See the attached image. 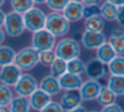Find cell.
<instances>
[{
    "label": "cell",
    "instance_id": "obj_1",
    "mask_svg": "<svg viewBox=\"0 0 124 112\" xmlns=\"http://www.w3.org/2000/svg\"><path fill=\"white\" fill-rule=\"evenodd\" d=\"M45 29L56 38L62 37L69 32L70 23L61 12H50L46 15Z\"/></svg>",
    "mask_w": 124,
    "mask_h": 112
},
{
    "label": "cell",
    "instance_id": "obj_2",
    "mask_svg": "<svg viewBox=\"0 0 124 112\" xmlns=\"http://www.w3.org/2000/svg\"><path fill=\"white\" fill-rule=\"evenodd\" d=\"M53 51L56 57L68 62L71 59L79 57L81 53V47L76 40L65 37L56 43Z\"/></svg>",
    "mask_w": 124,
    "mask_h": 112
},
{
    "label": "cell",
    "instance_id": "obj_3",
    "mask_svg": "<svg viewBox=\"0 0 124 112\" xmlns=\"http://www.w3.org/2000/svg\"><path fill=\"white\" fill-rule=\"evenodd\" d=\"M14 64L21 72H29L39 64V52L32 46H25L16 52Z\"/></svg>",
    "mask_w": 124,
    "mask_h": 112
},
{
    "label": "cell",
    "instance_id": "obj_4",
    "mask_svg": "<svg viewBox=\"0 0 124 112\" xmlns=\"http://www.w3.org/2000/svg\"><path fill=\"white\" fill-rule=\"evenodd\" d=\"M22 16L26 30L34 33L45 28L46 14L39 7L33 6Z\"/></svg>",
    "mask_w": 124,
    "mask_h": 112
},
{
    "label": "cell",
    "instance_id": "obj_5",
    "mask_svg": "<svg viewBox=\"0 0 124 112\" xmlns=\"http://www.w3.org/2000/svg\"><path fill=\"white\" fill-rule=\"evenodd\" d=\"M3 28L6 35L9 37H20L25 30L22 15L15 11L7 13Z\"/></svg>",
    "mask_w": 124,
    "mask_h": 112
},
{
    "label": "cell",
    "instance_id": "obj_6",
    "mask_svg": "<svg viewBox=\"0 0 124 112\" xmlns=\"http://www.w3.org/2000/svg\"><path fill=\"white\" fill-rule=\"evenodd\" d=\"M56 43H57L56 37L52 36L45 28L32 33L31 46L38 52L53 50Z\"/></svg>",
    "mask_w": 124,
    "mask_h": 112
},
{
    "label": "cell",
    "instance_id": "obj_7",
    "mask_svg": "<svg viewBox=\"0 0 124 112\" xmlns=\"http://www.w3.org/2000/svg\"><path fill=\"white\" fill-rule=\"evenodd\" d=\"M14 88L17 95L28 98L38 89V82L32 74L22 73Z\"/></svg>",
    "mask_w": 124,
    "mask_h": 112
},
{
    "label": "cell",
    "instance_id": "obj_8",
    "mask_svg": "<svg viewBox=\"0 0 124 112\" xmlns=\"http://www.w3.org/2000/svg\"><path fill=\"white\" fill-rule=\"evenodd\" d=\"M88 79L97 80L101 79L106 77L107 73V67L106 64L102 63L96 58L90 59L85 63V72H84Z\"/></svg>",
    "mask_w": 124,
    "mask_h": 112
},
{
    "label": "cell",
    "instance_id": "obj_9",
    "mask_svg": "<svg viewBox=\"0 0 124 112\" xmlns=\"http://www.w3.org/2000/svg\"><path fill=\"white\" fill-rule=\"evenodd\" d=\"M102 85L97 80L88 79L84 81L78 89L80 96L83 101H91L96 99Z\"/></svg>",
    "mask_w": 124,
    "mask_h": 112
},
{
    "label": "cell",
    "instance_id": "obj_10",
    "mask_svg": "<svg viewBox=\"0 0 124 112\" xmlns=\"http://www.w3.org/2000/svg\"><path fill=\"white\" fill-rule=\"evenodd\" d=\"M106 41V36L104 32H91L85 30L81 36V43L87 50H96Z\"/></svg>",
    "mask_w": 124,
    "mask_h": 112
},
{
    "label": "cell",
    "instance_id": "obj_11",
    "mask_svg": "<svg viewBox=\"0 0 124 112\" xmlns=\"http://www.w3.org/2000/svg\"><path fill=\"white\" fill-rule=\"evenodd\" d=\"M22 72L14 63L0 68V83L8 87H14L20 78Z\"/></svg>",
    "mask_w": 124,
    "mask_h": 112
},
{
    "label": "cell",
    "instance_id": "obj_12",
    "mask_svg": "<svg viewBox=\"0 0 124 112\" xmlns=\"http://www.w3.org/2000/svg\"><path fill=\"white\" fill-rule=\"evenodd\" d=\"M82 102L83 100L80 96L79 91L78 90H74L65 91L58 103L64 111H68L81 105Z\"/></svg>",
    "mask_w": 124,
    "mask_h": 112
},
{
    "label": "cell",
    "instance_id": "obj_13",
    "mask_svg": "<svg viewBox=\"0 0 124 112\" xmlns=\"http://www.w3.org/2000/svg\"><path fill=\"white\" fill-rule=\"evenodd\" d=\"M84 4L81 3L70 1L62 11V14L69 23H76L83 18Z\"/></svg>",
    "mask_w": 124,
    "mask_h": 112
},
{
    "label": "cell",
    "instance_id": "obj_14",
    "mask_svg": "<svg viewBox=\"0 0 124 112\" xmlns=\"http://www.w3.org/2000/svg\"><path fill=\"white\" fill-rule=\"evenodd\" d=\"M38 88L46 93L51 97L58 94L62 90L59 84L58 78L52 76V74L43 77L40 83H38Z\"/></svg>",
    "mask_w": 124,
    "mask_h": 112
},
{
    "label": "cell",
    "instance_id": "obj_15",
    "mask_svg": "<svg viewBox=\"0 0 124 112\" xmlns=\"http://www.w3.org/2000/svg\"><path fill=\"white\" fill-rule=\"evenodd\" d=\"M58 82L61 90H78L83 83L84 80L81 75H76L66 72L64 74L58 78Z\"/></svg>",
    "mask_w": 124,
    "mask_h": 112
},
{
    "label": "cell",
    "instance_id": "obj_16",
    "mask_svg": "<svg viewBox=\"0 0 124 112\" xmlns=\"http://www.w3.org/2000/svg\"><path fill=\"white\" fill-rule=\"evenodd\" d=\"M31 105V109H33L36 111H40L44 108L50 101H52V97L48 95L44 91L40 90L39 88L35 90L31 95L28 97Z\"/></svg>",
    "mask_w": 124,
    "mask_h": 112
},
{
    "label": "cell",
    "instance_id": "obj_17",
    "mask_svg": "<svg viewBox=\"0 0 124 112\" xmlns=\"http://www.w3.org/2000/svg\"><path fill=\"white\" fill-rule=\"evenodd\" d=\"M107 42L116 55H124V32L117 29L114 30L110 35Z\"/></svg>",
    "mask_w": 124,
    "mask_h": 112
},
{
    "label": "cell",
    "instance_id": "obj_18",
    "mask_svg": "<svg viewBox=\"0 0 124 112\" xmlns=\"http://www.w3.org/2000/svg\"><path fill=\"white\" fill-rule=\"evenodd\" d=\"M95 51H96L95 52V56H96L95 58L97 60H99L100 62H101L102 63L106 64V65H107L116 56V53L115 52V51L113 50L112 47L110 45L107 41L103 43Z\"/></svg>",
    "mask_w": 124,
    "mask_h": 112
},
{
    "label": "cell",
    "instance_id": "obj_19",
    "mask_svg": "<svg viewBox=\"0 0 124 112\" xmlns=\"http://www.w3.org/2000/svg\"><path fill=\"white\" fill-rule=\"evenodd\" d=\"M117 7L105 1L99 5L100 16L105 21H115L116 18V15H117Z\"/></svg>",
    "mask_w": 124,
    "mask_h": 112
},
{
    "label": "cell",
    "instance_id": "obj_20",
    "mask_svg": "<svg viewBox=\"0 0 124 112\" xmlns=\"http://www.w3.org/2000/svg\"><path fill=\"white\" fill-rule=\"evenodd\" d=\"M85 30L91 32H103L106 27V21L100 15H95L85 19Z\"/></svg>",
    "mask_w": 124,
    "mask_h": 112
},
{
    "label": "cell",
    "instance_id": "obj_21",
    "mask_svg": "<svg viewBox=\"0 0 124 112\" xmlns=\"http://www.w3.org/2000/svg\"><path fill=\"white\" fill-rule=\"evenodd\" d=\"M8 107L11 112H30L31 105H30L29 99L23 96H14L10 101Z\"/></svg>",
    "mask_w": 124,
    "mask_h": 112
},
{
    "label": "cell",
    "instance_id": "obj_22",
    "mask_svg": "<svg viewBox=\"0 0 124 112\" xmlns=\"http://www.w3.org/2000/svg\"><path fill=\"white\" fill-rule=\"evenodd\" d=\"M107 70L111 75L124 77V55H116L107 64Z\"/></svg>",
    "mask_w": 124,
    "mask_h": 112
},
{
    "label": "cell",
    "instance_id": "obj_23",
    "mask_svg": "<svg viewBox=\"0 0 124 112\" xmlns=\"http://www.w3.org/2000/svg\"><path fill=\"white\" fill-rule=\"evenodd\" d=\"M15 54L16 52L10 45H0V67L14 63Z\"/></svg>",
    "mask_w": 124,
    "mask_h": 112
},
{
    "label": "cell",
    "instance_id": "obj_24",
    "mask_svg": "<svg viewBox=\"0 0 124 112\" xmlns=\"http://www.w3.org/2000/svg\"><path fill=\"white\" fill-rule=\"evenodd\" d=\"M107 87L116 96L124 94V77L111 75L108 78Z\"/></svg>",
    "mask_w": 124,
    "mask_h": 112
},
{
    "label": "cell",
    "instance_id": "obj_25",
    "mask_svg": "<svg viewBox=\"0 0 124 112\" xmlns=\"http://www.w3.org/2000/svg\"><path fill=\"white\" fill-rule=\"evenodd\" d=\"M116 97L117 96L109 90L107 87H103L101 88V91H100L98 96L96 98V100L99 105L101 106L105 107V106L110 105L114 103H116Z\"/></svg>",
    "mask_w": 124,
    "mask_h": 112
},
{
    "label": "cell",
    "instance_id": "obj_26",
    "mask_svg": "<svg viewBox=\"0 0 124 112\" xmlns=\"http://www.w3.org/2000/svg\"><path fill=\"white\" fill-rule=\"evenodd\" d=\"M12 11H15L20 15L25 14L34 5L32 0H9Z\"/></svg>",
    "mask_w": 124,
    "mask_h": 112
},
{
    "label": "cell",
    "instance_id": "obj_27",
    "mask_svg": "<svg viewBox=\"0 0 124 112\" xmlns=\"http://www.w3.org/2000/svg\"><path fill=\"white\" fill-rule=\"evenodd\" d=\"M85 62L79 57L71 59L67 62V73L81 75L85 72Z\"/></svg>",
    "mask_w": 124,
    "mask_h": 112
},
{
    "label": "cell",
    "instance_id": "obj_28",
    "mask_svg": "<svg viewBox=\"0 0 124 112\" xmlns=\"http://www.w3.org/2000/svg\"><path fill=\"white\" fill-rule=\"evenodd\" d=\"M49 67L51 72L50 74L58 78L67 72V62H65L62 59L56 57V59L53 61V62Z\"/></svg>",
    "mask_w": 124,
    "mask_h": 112
},
{
    "label": "cell",
    "instance_id": "obj_29",
    "mask_svg": "<svg viewBox=\"0 0 124 112\" xmlns=\"http://www.w3.org/2000/svg\"><path fill=\"white\" fill-rule=\"evenodd\" d=\"M13 97L14 94L10 87L0 83V106L8 105Z\"/></svg>",
    "mask_w": 124,
    "mask_h": 112
},
{
    "label": "cell",
    "instance_id": "obj_30",
    "mask_svg": "<svg viewBox=\"0 0 124 112\" xmlns=\"http://www.w3.org/2000/svg\"><path fill=\"white\" fill-rule=\"evenodd\" d=\"M56 59V55L53 50L44 51L39 52V63L46 67H49Z\"/></svg>",
    "mask_w": 124,
    "mask_h": 112
},
{
    "label": "cell",
    "instance_id": "obj_31",
    "mask_svg": "<svg viewBox=\"0 0 124 112\" xmlns=\"http://www.w3.org/2000/svg\"><path fill=\"white\" fill-rule=\"evenodd\" d=\"M70 0H46V5L52 12H61Z\"/></svg>",
    "mask_w": 124,
    "mask_h": 112
},
{
    "label": "cell",
    "instance_id": "obj_32",
    "mask_svg": "<svg viewBox=\"0 0 124 112\" xmlns=\"http://www.w3.org/2000/svg\"><path fill=\"white\" fill-rule=\"evenodd\" d=\"M95 15H100L99 5H84L83 18L87 19Z\"/></svg>",
    "mask_w": 124,
    "mask_h": 112
},
{
    "label": "cell",
    "instance_id": "obj_33",
    "mask_svg": "<svg viewBox=\"0 0 124 112\" xmlns=\"http://www.w3.org/2000/svg\"><path fill=\"white\" fill-rule=\"evenodd\" d=\"M39 112H64V111L58 102L52 100Z\"/></svg>",
    "mask_w": 124,
    "mask_h": 112
},
{
    "label": "cell",
    "instance_id": "obj_34",
    "mask_svg": "<svg viewBox=\"0 0 124 112\" xmlns=\"http://www.w3.org/2000/svg\"><path fill=\"white\" fill-rule=\"evenodd\" d=\"M101 112H124V110L122 108L121 105H119L116 103H114L112 105L103 107Z\"/></svg>",
    "mask_w": 124,
    "mask_h": 112
},
{
    "label": "cell",
    "instance_id": "obj_35",
    "mask_svg": "<svg viewBox=\"0 0 124 112\" xmlns=\"http://www.w3.org/2000/svg\"><path fill=\"white\" fill-rule=\"evenodd\" d=\"M116 21L117 22V24L120 26L124 27V4L118 8Z\"/></svg>",
    "mask_w": 124,
    "mask_h": 112
},
{
    "label": "cell",
    "instance_id": "obj_36",
    "mask_svg": "<svg viewBox=\"0 0 124 112\" xmlns=\"http://www.w3.org/2000/svg\"><path fill=\"white\" fill-rule=\"evenodd\" d=\"M102 0H83L84 5H100Z\"/></svg>",
    "mask_w": 124,
    "mask_h": 112
},
{
    "label": "cell",
    "instance_id": "obj_37",
    "mask_svg": "<svg viewBox=\"0 0 124 112\" xmlns=\"http://www.w3.org/2000/svg\"><path fill=\"white\" fill-rule=\"evenodd\" d=\"M106 1L111 3V4L115 5L117 8H119V7H121L122 5L124 4V0H106Z\"/></svg>",
    "mask_w": 124,
    "mask_h": 112
},
{
    "label": "cell",
    "instance_id": "obj_38",
    "mask_svg": "<svg viewBox=\"0 0 124 112\" xmlns=\"http://www.w3.org/2000/svg\"><path fill=\"white\" fill-rule=\"evenodd\" d=\"M5 17H6V13L3 11V9L0 8V28H3V24H4Z\"/></svg>",
    "mask_w": 124,
    "mask_h": 112
},
{
    "label": "cell",
    "instance_id": "obj_39",
    "mask_svg": "<svg viewBox=\"0 0 124 112\" xmlns=\"http://www.w3.org/2000/svg\"><path fill=\"white\" fill-rule=\"evenodd\" d=\"M6 33H5L3 28H0V45H3V43L4 42L5 38H6Z\"/></svg>",
    "mask_w": 124,
    "mask_h": 112
},
{
    "label": "cell",
    "instance_id": "obj_40",
    "mask_svg": "<svg viewBox=\"0 0 124 112\" xmlns=\"http://www.w3.org/2000/svg\"><path fill=\"white\" fill-rule=\"evenodd\" d=\"M66 112H87V111H86V109L81 105L78 106V107L74 108V109L70 110V111H68Z\"/></svg>",
    "mask_w": 124,
    "mask_h": 112
},
{
    "label": "cell",
    "instance_id": "obj_41",
    "mask_svg": "<svg viewBox=\"0 0 124 112\" xmlns=\"http://www.w3.org/2000/svg\"><path fill=\"white\" fill-rule=\"evenodd\" d=\"M34 5H41V4H44L46 3V0H32Z\"/></svg>",
    "mask_w": 124,
    "mask_h": 112
},
{
    "label": "cell",
    "instance_id": "obj_42",
    "mask_svg": "<svg viewBox=\"0 0 124 112\" xmlns=\"http://www.w3.org/2000/svg\"><path fill=\"white\" fill-rule=\"evenodd\" d=\"M0 112H11L8 105L6 106H0Z\"/></svg>",
    "mask_w": 124,
    "mask_h": 112
},
{
    "label": "cell",
    "instance_id": "obj_43",
    "mask_svg": "<svg viewBox=\"0 0 124 112\" xmlns=\"http://www.w3.org/2000/svg\"><path fill=\"white\" fill-rule=\"evenodd\" d=\"M6 1H7V0H0V8H2V7L5 4Z\"/></svg>",
    "mask_w": 124,
    "mask_h": 112
},
{
    "label": "cell",
    "instance_id": "obj_44",
    "mask_svg": "<svg viewBox=\"0 0 124 112\" xmlns=\"http://www.w3.org/2000/svg\"><path fill=\"white\" fill-rule=\"evenodd\" d=\"M70 1H74V2H77V3H81L83 2V0H70Z\"/></svg>",
    "mask_w": 124,
    "mask_h": 112
},
{
    "label": "cell",
    "instance_id": "obj_45",
    "mask_svg": "<svg viewBox=\"0 0 124 112\" xmlns=\"http://www.w3.org/2000/svg\"><path fill=\"white\" fill-rule=\"evenodd\" d=\"M87 112H98V111H87Z\"/></svg>",
    "mask_w": 124,
    "mask_h": 112
}]
</instances>
